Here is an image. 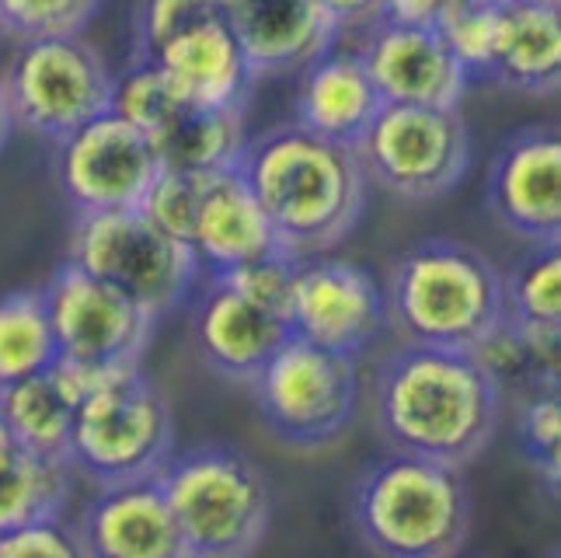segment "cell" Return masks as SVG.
Segmentation results:
<instances>
[{
	"label": "cell",
	"mask_w": 561,
	"mask_h": 558,
	"mask_svg": "<svg viewBox=\"0 0 561 558\" xmlns=\"http://www.w3.org/2000/svg\"><path fill=\"white\" fill-rule=\"evenodd\" d=\"M244 140L248 112L185 105L150 144L158 150L161 168L213 175V171H224L238 161Z\"/></svg>",
	"instance_id": "603a6c76"
},
{
	"label": "cell",
	"mask_w": 561,
	"mask_h": 558,
	"mask_svg": "<svg viewBox=\"0 0 561 558\" xmlns=\"http://www.w3.org/2000/svg\"><path fill=\"white\" fill-rule=\"evenodd\" d=\"M345 516L356 542L380 558H450L471 537L474 496L457 465L383 451L356 471Z\"/></svg>",
	"instance_id": "3957f363"
},
{
	"label": "cell",
	"mask_w": 561,
	"mask_h": 558,
	"mask_svg": "<svg viewBox=\"0 0 561 558\" xmlns=\"http://www.w3.org/2000/svg\"><path fill=\"white\" fill-rule=\"evenodd\" d=\"M185 558H244L273 531L276 489L241 447L206 440L175 451L158 471Z\"/></svg>",
	"instance_id": "5b68a950"
},
{
	"label": "cell",
	"mask_w": 561,
	"mask_h": 558,
	"mask_svg": "<svg viewBox=\"0 0 561 558\" xmlns=\"http://www.w3.org/2000/svg\"><path fill=\"white\" fill-rule=\"evenodd\" d=\"M289 335H300L335 353L363 356L387 329L383 283L366 265L342 255L294 259Z\"/></svg>",
	"instance_id": "4fadbf2b"
},
{
	"label": "cell",
	"mask_w": 561,
	"mask_h": 558,
	"mask_svg": "<svg viewBox=\"0 0 561 558\" xmlns=\"http://www.w3.org/2000/svg\"><path fill=\"white\" fill-rule=\"evenodd\" d=\"M558 384H534L527 391H516V436L519 451H524L527 465L534 475L545 482V489L558 492V471H561V454H558Z\"/></svg>",
	"instance_id": "f1b7e54d"
},
{
	"label": "cell",
	"mask_w": 561,
	"mask_h": 558,
	"mask_svg": "<svg viewBox=\"0 0 561 558\" xmlns=\"http://www.w3.org/2000/svg\"><path fill=\"white\" fill-rule=\"evenodd\" d=\"M454 11V0H380V18L401 25H436Z\"/></svg>",
	"instance_id": "8d00e7d4"
},
{
	"label": "cell",
	"mask_w": 561,
	"mask_h": 558,
	"mask_svg": "<svg viewBox=\"0 0 561 558\" xmlns=\"http://www.w3.org/2000/svg\"><path fill=\"white\" fill-rule=\"evenodd\" d=\"M4 77L14 129L49 144L112 109L115 77L81 32L18 43Z\"/></svg>",
	"instance_id": "30bf717a"
},
{
	"label": "cell",
	"mask_w": 561,
	"mask_h": 558,
	"mask_svg": "<svg viewBox=\"0 0 561 558\" xmlns=\"http://www.w3.org/2000/svg\"><path fill=\"white\" fill-rule=\"evenodd\" d=\"M383 315L398 342L478 353L506 321L502 269L460 238H419L387 269Z\"/></svg>",
	"instance_id": "277c9868"
},
{
	"label": "cell",
	"mask_w": 561,
	"mask_h": 558,
	"mask_svg": "<svg viewBox=\"0 0 561 558\" xmlns=\"http://www.w3.org/2000/svg\"><path fill=\"white\" fill-rule=\"evenodd\" d=\"M439 32L447 38L463 73H468V81L485 84L502 32V0H468V4H457L439 22Z\"/></svg>",
	"instance_id": "f546056e"
},
{
	"label": "cell",
	"mask_w": 561,
	"mask_h": 558,
	"mask_svg": "<svg viewBox=\"0 0 561 558\" xmlns=\"http://www.w3.org/2000/svg\"><path fill=\"white\" fill-rule=\"evenodd\" d=\"M489 217L519 241L561 238V147L558 126L530 123L502 137L485 168Z\"/></svg>",
	"instance_id": "5bb4252c"
},
{
	"label": "cell",
	"mask_w": 561,
	"mask_h": 558,
	"mask_svg": "<svg viewBox=\"0 0 561 558\" xmlns=\"http://www.w3.org/2000/svg\"><path fill=\"white\" fill-rule=\"evenodd\" d=\"M366 182L398 203H436L454 192L471 168V126L460 105L383 102L356 140Z\"/></svg>",
	"instance_id": "ba28073f"
},
{
	"label": "cell",
	"mask_w": 561,
	"mask_h": 558,
	"mask_svg": "<svg viewBox=\"0 0 561 558\" xmlns=\"http://www.w3.org/2000/svg\"><path fill=\"white\" fill-rule=\"evenodd\" d=\"M43 291L60 356L105 374L140 367L158 329V318L147 307L70 259Z\"/></svg>",
	"instance_id": "8fae6325"
},
{
	"label": "cell",
	"mask_w": 561,
	"mask_h": 558,
	"mask_svg": "<svg viewBox=\"0 0 561 558\" xmlns=\"http://www.w3.org/2000/svg\"><path fill=\"white\" fill-rule=\"evenodd\" d=\"M73 468L67 457H46L18 451L8 468H0V531L60 516L73 492Z\"/></svg>",
	"instance_id": "4316f807"
},
{
	"label": "cell",
	"mask_w": 561,
	"mask_h": 558,
	"mask_svg": "<svg viewBox=\"0 0 561 558\" xmlns=\"http://www.w3.org/2000/svg\"><path fill=\"white\" fill-rule=\"evenodd\" d=\"M506 412L499 377L468 350L398 342L370 377V422L387 451L468 468Z\"/></svg>",
	"instance_id": "6da1fadb"
},
{
	"label": "cell",
	"mask_w": 561,
	"mask_h": 558,
	"mask_svg": "<svg viewBox=\"0 0 561 558\" xmlns=\"http://www.w3.org/2000/svg\"><path fill=\"white\" fill-rule=\"evenodd\" d=\"M209 276H224L248 300H255L265 311L279 315L283 321L289 318V297H294V259L289 255L273 252L255 262H244L238 269H227V273H209Z\"/></svg>",
	"instance_id": "836d02e7"
},
{
	"label": "cell",
	"mask_w": 561,
	"mask_h": 558,
	"mask_svg": "<svg viewBox=\"0 0 561 558\" xmlns=\"http://www.w3.org/2000/svg\"><path fill=\"white\" fill-rule=\"evenodd\" d=\"M53 147V179L70 214L140 206L150 179L161 168L147 133L112 109L77 126Z\"/></svg>",
	"instance_id": "7c38bea8"
},
{
	"label": "cell",
	"mask_w": 561,
	"mask_h": 558,
	"mask_svg": "<svg viewBox=\"0 0 561 558\" xmlns=\"http://www.w3.org/2000/svg\"><path fill=\"white\" fill-rule=\"evenodd\" d=\"M175 88L199 109H238L248 112L259 77L234 32L227 29L224 14L188 25L175 38H168L153 56Z\"/></svg>",
	"instance_id": "ac0fdd59"
},
{
	"label": "cell",
	"mask_w": 561,
	"mask_h": 558,
	"mask_svg": "<svg viewBox=\"0 0 561 558\" xmlns=\"http://www.w3.org/2000/svg\"><path fill=\"white\" fill-rule=\"evenodd\" d=\"M220 14V0H140L133 22V60H153L168 38Z\"/></svg>",
	"instance_id": "d6a6232c"
},
{
	"label": "cell",
	"mask_w": 561,
	"mask_h": 558,
	"mask_svg": "<svg viewBox=\"0 0 561 558\" xmlns=\"http://www.w3.org/2000/svg\"><path fill=\"white\" fill-rule=\"evenodd\" d=\"M11 129H14V123H11V109H8V91H4V77H0V153L8 147Z\"/></svg>",
	"instance_id": "f35d334b"
},
{
	"label": "cell",
	"mask_w": 561,
	"mask_h": 558,
	"mask_svg": "<svg viewBox=\"0 0 561 558\" xmlns=\"http://www.w3.org/2000/svg\"><path fill=\"white\" fill-rule=\"evenodd\" d=\"M220 14L255 77L300 70L339 43L314 0H220Z\"/></svg>",
	"instance_id": "d6986e66"
},
{
	"label": "cell",
	"mask_w": 561,
	"mask_h": 558,
	"mask_svg": "<svg viewBox=\"0 0 561 558\" xmlns=\"http://www.w3.org/2000/svg\"><path fill=\"white\" fill-rule=\"evenodd\" d=\"M234 168L289 259L332 252L366 214L370 182L356 147L328 140L294 119L255 137L248 133Z\"/></svg>",
	"instance_id": "7a4b0ae2"
},
{
	"label": "cell",
	"mask_w": 561,
	"mask_h": 558,
	"mask_svg": "<svg viewBox=\"0 0 561 558\" xmlns=\"http://www.w3.org/2000/svg\"><path fill=\"white\" fill-rule=\"evenodd\" d=\"M60 360L43 286L0 294V388Z\"/></svg>",
	"instance_id": "484cf974"
},
{
	"label": "cell",
	"mask_w": 561,
	"mask_h": 558,
	"mask_svg": "<svg viewBox=\"0 0 561 558\" xmlns=\"http://www.w3.org/2000/svg\"><path fill=\"white\" fill-rule=\"evenodd\" d=\"M506 321L527 335H561V244L534 241L502 273Z\"/></svg>",
	"instance_id": "d4e9b609"
},
{
	"label": "cell",
	"mask_w": 561,
	"mask_h": 558,
	"mask_svg": "<svg viewBox=\"0 0 561 558\" xmlns=\"http://www.w3.org/2000/svg\"><path fill=\"white\" fill-rule=\"evenodd\" d=\"M102 0H0V35L28 43L46 35H73L99 14Z\"/></svg>",
	"instance_id": "4dcf8cb0"
},
{
	"label": "cell",
	"mask_w": 561,
	"mask_h": 558,
	"mask_svg": "<svg viewBox=\"0 0 561 558\" xmlns=\"http://www.w3.org/2000/svg\"><path fill=\"white\" fill-rule=\"evenodd\" d=\"M188 307L192 342H196L199 360L230 384L248 388L268 356L289 339V324L279 315L238 294L224 276H199Z\"/></svg>",
	"instance_id": "2e32d148"
},
{
	"label": "cell",
	"mask_w": 561,
	"mask_h": 558,
	"mask_svg": "<svg viewBox=\"0 0 561 558\" xmlns=\"http://www.w3.org/2000/svg\"><path fill=\"white\" fill-rule=\"evenodd\" d=\"M77 401L56 367L38 371L0 388V415L11 426L18 447L46 457H67Z\"/></svg>",
	"instance_id": "cb8c5ba5"
},
{
	"label": "cell",
	"mask_w": 561,
	"mask_h": 558,
	"mask_svg": "<svg viewBox=\"0 0 561 558\" xmlns=\"http://www.w3.org/2000/svg\"><path fill=\"white\" fill-rule=\"evenodd\" d=\"M203 182L206 175H192V171H171L158 168V175L150 179L144 200H140V214L161 227L164 235L192 248V227H196V209L203 196Z\"/></svg>",
	"instance_id": "1f68e13d"
},
{
	"label": "cell",
	"mask_w": 561,
	"mask_h": 558,
	"mask_svg": "<svg viewBox=\"0 0 561 558\" xmlns=\"http://www.w3.org/2000/svg\"><path fill=\"white\" fill-rule=\"evenodd\" d=\"M18 440H14V433H11V426L4 422V415H0V468H8L11 460L18 457Z\"/></svg>",
	"instance_id": "74e56055"
},
{
	"label": "cell",
	"mask_w": 561,
	"mask_h": 558,
	"mask_svg": "<svg viewBox=\"0 0 561 558\" xmlns=\"http://www.w3.org/2000/svg\"><path fill=\"white\" fill-rule=\"evenodd\" d=\"M185 105L192 102L153 60H133V67L112 84V112L147 133V140L158 137Z\"/></svg>",
	"instance_id": "83f0119b"
},
{
	"label": "cell",
	"mask_w": 561,
	"mask_h": 558,
	"mask_svg": "<svg viewBox=\"0 0 561 558\" xmlns=\"http://www.w3.org/2000/svg\"><path fill=\"white\" fill-rule=\"evenodd\" d=\"M380 105V94L356 49L328 46L311 64L300 67L294 123H300L304 129L356 147Z\"/></svg>",
	"instance_id": "44dd1931"
},
{
	"label": "cell",
	"mask_w": 561,
	"mask_h": 558,
	"mask_svg": "<svg viewBox=\"0 0 561 558\" xmlns=\"http://www.w3.org/2000/svg\"><path fill=\"white\" fill-rule=\"evenodd\" d=\"M67 259L133 297L158 321L182 307L203 276L196 252L153 227L137 206L73 214Z\"/></svg>",
	"instance_id": "9c48e42d"
},
{
	"label": "cell",
	"mask_w": 561,
	"mask_h": 558,
	"mask_svg": "<svg viewBox=\"0 0 561 558\" xmlns=\"http://www.w3.org/2000/svg\"><path fill=\"white\" fill-rule=\"evenodd\" d=\"M356 56L380 94L394 105H460L471 81L436 25H401L377 18L359 32Z\"/></svg>",
	"instance_id": "9a60e30c"
},
{
	"label": "cell",
	"mask_w": 561,
	"mask_h": 558,
	"mask_svg": "<svg viewBox=\"0 0 561 558\" xmlns=\"http://www.w3.org/2000/svg\"><path fill=\"white\" fill-rule=\"evenodd\" d=\"M73 527L91 558H185L158 475L99 486Z\"/></svg>",
	"instance_id": "e0dca14e"
},
{
	"label": "cell",
	"mask_w": 561,
	"mask_h": 558,
	"mask_svg": "<svg viewBox=\"0 0 561 558\" xmlns=\"http://www.w3.org/2000/svg\"><path fill=\"white\" fill-rule=\"evenodd\" d=\"M545 4H558V0H545Z\"/></svg>",
	"instance_id": "60d3db41"
},
{
	"label": "cell",
	"mask_w": 561,
	"mask_h": 558,
	"mask_svg": "<svg viewBox=\"0 0 561 558\" xmlns=\"http://www.w3.org/2000/svg\"><path fill=\"white\" fill-rule=\"evenodd\" d=\"M175 454V412L144 363L108 374L73 412L70 468L91 486L153 478Z\"/></svg>",
	"instance_id": "8992f818"
},
{
	"label": "cell",
	"mask_w": 561,
	"mask_h": 558,
	"mask_svg": "<svg viewBox=\"0 0 561 558\" xmlns=\"http://www.w3.org/2000/svg\"><path fill=\"white\" fill-rule=\"evenodd\" d=\"M457 4H468V0H454V8H457Z\"/></svg>",
	"instance_id": "ab89813d"
},
{
	"label": "cell",
	"mask_w": 561,
	"mask_h": 558,
	"mask_svg": "<svg viewBox=\"0 0 561 558\" xmlns=\"http://www.w3.org/2000/svg\"><path fill=\"white\" fill-rule=\"evenodd\" d=\"M11 555H53V558H77L84 555L81 534L60 516H38V521L18 524L0 531V558Z\"/></svg>",
	"instance_id": "e575fe53"
},
{
	"label": "cell",
	"mask_w": 561,
	"mask_h": 558,
	"mask_svg": "<svg viewBox=\"0 0 561 558\" xmlns=\"http://www.w3.org/2000/svg\"><path fill=\"white\" fill-rule=\"evenodd\" d=\"M485 84L551 99L561 84V18L545 0H502V32Z\"/></svg>",
	"instance_id": "7402d4cb"
},
{
	"label": "cell",
	"mask_w": 561,
	"mask_h": 558,
	"mask_svg": "<svg viewBox=\"0 0 561 558\" xmlns=\"http://www.w3.org/2000/svg\"><path fill=\"white\" fill-rule=\"evenodd\" d=\"M192 252L199 259L203 276L227 273V269L279 252L273 224L265 220L259 200L251 196L234 164L213 171L203 182L196 227H192Z\"/></svg>",
	"instance_id": "ffe728a7"
},
{
	"label": "cell",
	"mask_w": 561,
	"mask_h": 558,
	"mask_svg": "<svg viewBox=\"0 0 561 558\" xmlns=\"http://www.w3.org/2000/svg\"><path fill=\"white\" fill-rule=\"evenodd\" d=\"M268 436L297 454H321L350 433L359 412V363L289 335L248 384Z\"/></svg>",
	"instance_id": "52a82bcc"
},
{
	"label": "cell",
	"mask_w": 561,
	"mask_h": 558,
	"mask_svg": "<svg viewBox=\"0 0 561 558\" xmlns=\"http://www.w3.org/2000/svg\"><path fill=\"white\" fill-rule=\"evenodd\" d=\"M321 18L335 29V35H359L380 18V0H314Z\"/></svg>",
	"instance_id": "d590c367"
}]
</instances>
